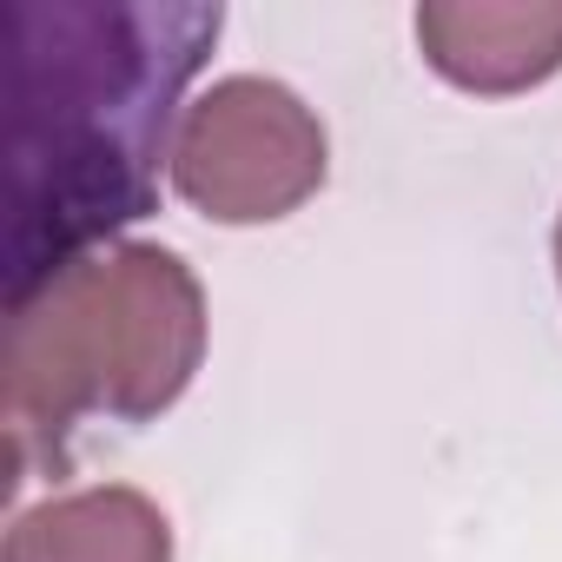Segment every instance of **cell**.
<instances>
[{
  "mask_svg": "<svg viewBox=\"0 0 562 562\" xmlns=\"http://www.w3.org/2000/svg\"><path fill=\"white\" fill-rule=\"evenodd\" d=\"M325 126L278 80L232 74L205 87L172 133V192L218 225H271L325 186Z\"/></svg>",
  "mask_w": 562,
  "mask_h": 562,
  "instance_id": "cell-3",
  "label": "cell"
},
{
  "mask_svg": "<svg viewBox=\"0 0 562 562\" xmlns=\"http://www.w3.org/2000/svg\"><path fill=\"white\" fill-rule=\"evenodd\" d=\"M41 21L54 47L21 54L14 292L153 205L172 106L218 41V8H41Z\"/></svg>",
  "mask_w": 562,
  "mask_h": 562,
  "instance_id": "cell-1",
  "label": "cell"
},
{
  "mask_svg": "<svg viewBox=\"0 0 562 562\" xmlns=\"http://www.w3.org/2000/svg\"><path fill=\"white\" fill-rule=\"evenodd\" d=\"M417 47L463 93H522L562 74V0H430Z\"/></svg>",
  "mask_w": 562,
  "mask_h": 562,
  "instance_id": "cell-4",
  "label": "cell"
},
{
  "mask_svg": "<svg viewBox=\"0 0 562 562\" xmlns=\"http://www.w3.org/2000/svg\"><path fill=\"white\" fill-rule=\"evenodd\" d=\"M205 358V292L166 245H100L41 285L14 292L8 331V437L14 470L27 457L60 463V443L87 417H159Z\"/></svg>",
  "mask_w": 562,
  "mask_h": 562,
  "instance_id": "cell-2",
  "label": "cell"
},
{
  "mask_svg": "<svg viewBox=\"0 0 562 562\" xmlns=\"http://www.w3.org/2000/svg\"><path fill=\"white\" fill-rule=\"evenodd\" d=\"M555 278H562V218H555Z\"/></svg>",
  "mask_w": 562,
  "mask_h": 562,
  "instance_id": "cell-6",
  "label": "cell"
},
{
  "mask_svg": "<svg viewBox=\"0 0 562 562\" xmlns=\"http://www.w3.org/2000/svg\"><path fill=\"white\" fill-rule=\"evenodd\" d=\"M0 562H172V522L126 483L74 490L14 516Z\"/></svg>",
  "mask_w": 562,
  "mask_h": 562,
  "instance_id": "cell-5",
  "label": "cell"
}]
</instances>
